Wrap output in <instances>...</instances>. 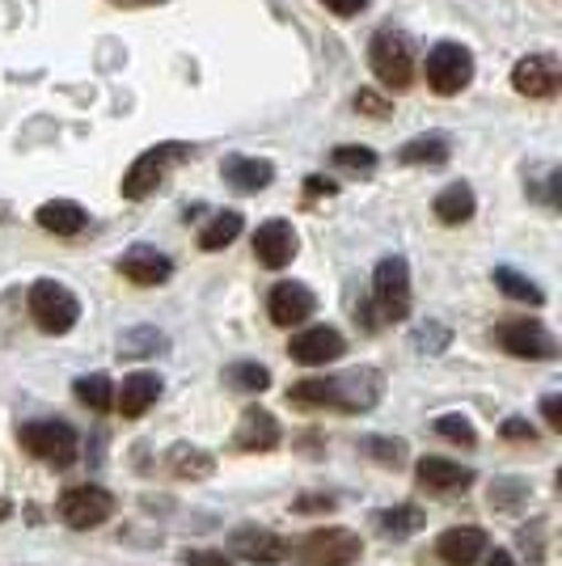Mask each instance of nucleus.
<instances>
[{
    "instance_id": "1",
    "label": "nucleus",
    "mask_w": 562,
    "mask_h": 566,
    "mask_svg": "<svg viewBox=\"0 0 562 566\" xmlns=\"http://www.w3.org/2000/svg\"><path fill=\"white\" fill-rule=\"evenodd\" d=\"M385 394V380L376 368H355L343 377H309L296 380L288 389V401L296 406H330V410H343V415H360V410H373Z\"/></svg>"
},
{
    "instance_id": "2",
    "label": "nucleus",
    "mask_w": 562,
    "mask_h": 566,
    "mask_svg": "<svg viewBox=\"0 0 562 566\" xmlns=\"http://www.w3.org/2000/svg\"><path fill=\"white\" fill-rule=\"evenodd\" d=\"M368 64H373L381 85L406 90L415 81V43L402 30L385 25V30H376L373 39H368Z\"/></svg>"
},
{
    "instance_id": "3",
    "label": "nucleus",
    "mask_w": 562,
    "mask_h": 566,
    "mask_svg": "<svg viewBox=\"0 0 562 566\" xmlns=\"http://www.w3.org/2000/svg\"><path fill=\"white\" fill-rule=\"evenodd\" d=\"M190 157V144H153L148 153H140L136 161H132V169L123 174V182H118V190H123V199H148L153 190L165 182V174L178 166V161H187Z\"/></svg>"
},
{
    "instance_id": "4",
    "label": "nucleus",
    "mask_w": 562,
    "mask_h": 566,
    "mask_svg": "<svg viewBox=\"0 0 562 566\" xmlns=\"http://www.w3.org/2000/svg\"><path fill=\"white\" fill-rule=\"evenodd\" d=\"M18 440H22V449L30 457H39V461H48L55 470H64L76 461V452H81V440H76V431L69 423H60V419H34V423H22L18 427Z\"/></svg>"
},
{
    "instance_id": "5",
    "label": "nucleus",
    "mask_w": 562,
    "mask_h": 566,
    "mask_svg": "<svg viewBox=\"0 0 562 566\" xmlns=\"http://www.w3.org/2000/svg\"><path fill=\"white\" fill-rule=\"evenodd\" d=\"M296 566H352L360 563V554H364V542L355 537L352 528H313L305 542L296 545V549H288Z\"/></svg>"
},
{
    "instance_id": "6",
    "label": "nucleus",
    "mask_w": 562,
    "mask_h": 566,
    "mask_svg": "<svg viewBox=\"0 0 562 566\" xmlns=\"http://www.w3.org/2000/svg\"><path fill=\"white\" fill-rule=\"evenodd\" d=\"M30 317L43 334H69L81 322V301L72 296L64 283L39 280L30 287Z\"/></svg>"
},
{
    "instance_id": "7",
    "label": "nucleus",
    "mask_w": 562,
    "mask_h": 566,
    "mask_svg": "<svg viewBox=\"0 0 562 566\" xmlns=\"http://www.w3.org/2000/svg\"><path fill=\"white\" fill-rule=\"evenodd\" d=\"M423 72H427L431 94H440V97L461 94L469 81H473V51L461 48V43H436V48L427 51Z\"/></svg>"
},
{
    "instance_id": "8",
    "label": "nucleus",
    "mask_w": 562,
    "mask_h": 566,
    "mask_svg": "<svg viewBox=\"0 0 562 566\" xmlns=\"http://www.w3.org/2000/svg\"><path fill=\"white\" fill-rule=\"evenodd\" d=\"M373 301L385 322H406V313H410V266H406L402 254H389V259L376 262Z\"/></svg>"
},
{
    "instance_id": "9",
    "label": "nucleus",
    "mask_w": 562,
    "mask_h": 566,
    "mask_svg": "<svg viewBox=\"0 0 562 566\" xmlns=\"http://www.w3.org/2000/svg\"><path fill=\"white\" fill-rule=\"evenodd\" d=\"M60 516L69 528H97V524H106V520L115 516V495L106 491V486H69L64 495H60Z\"/></svg>"
},
{
    "instance_id": "10",
    "label": "nucleus",
    "mask_w": 562,
    "mask_h": 566,
    "mask_svg": "<svg viewBox=\"0 0 562 566\" xmlns=\"http://www.w3.org/2000/svg\"><path fill=\"white\" fill-rule=\"evenodd\" d=\"M495 343L508 355H516V359H554L559 355L554 334L545 331L541 322H529V317H512V322L495 326Z\"/></svg>"
},
{
    "instance_id": "11",
    "label": "nucleus",
    "mask_w": 562,
    "mask_h": 566,
    "mask_svg": "<svg viewBox=\"0 0 562 566\" xmlns=\"http://www.w3.org/2000/svg\"><path fill=\"white\" fill-rule=\"evenodd\" d=\"M229 549H233V558L250 566H280L288 558V542H283L280 533H271V528H258V524L233 528Z\"/></svg>"
},
{
    "instance_id": "12",
    "label": "nucleus",
    "mask_w": 562,
    "mask_h": 566,
    "mask_svg": "<svg viewBox=\"0 0 562 566\" xmlns=\"http://www.w3.org/2000/svg\"><path fill=\"white\" fill-rule=\"evenodd\" d=\"M347 352V338L334 331V326H305L301 334H292L288 343V355L305 368H322V364H334Z\"/></svg>"
},
{
    "instance_id": "13",
    "label": "nucleus",
    "mask_w": 562,
    "mask_h": 566,
    "mask_svg": "<svg viewBox=\"0 0 562 566\" xmlns=\"http://www.w3.org/2000/svg\"><path fill=\"white\" fill-rule=\"evenodd\" d=\"M313 308H318V296H313V287L296 280H283L271 287V296H267V313H271V322L275 326H301L313 317Z\"/></svg>"
},
{
    "instance_id": "14",
    "label": "nucleus",
    "mask_w": 562,
    "mask_h": 566,
    "mask_svg": "<svg viewBox=\"0 0 562 566\" xmlns=\"http://www.w3.org/2000/svg\"><path fill=\"white\" fill-rule=\"evenodd\" d=\"M562 85V69L554 55H524L512 69V90L520 97H554Z\"/></svg>"
},
{
    "instance_id": "15",
    "label": "nucleus",
    "mask_w": 562,
    "mask_h": 566,
    "mask_svg": "<svg viewBox=\"0 0 562 566\" xmlns=\"http://www.w3.org/2000/svg\"><path fill=\"white\" fill-rule=\"evenodd\" d=\"M296 245H301V237L288 220H267V224H258L254 233V259L267 271H283L288 262L296 259Z\"/></svg>"
},
{
    "instance_id": "16",
    "label": "nucleus",
    "mask_w": 562,
    "mask_h": 566,
    "mask_svg": "<svg viewBox=\"0 0 562 566\" xmlns=\"http://www.w3.org/2000/svg\"><path fill=\"white\" fill-rule=\"evenodd\" d=\"M482 554H487V533L473 528V524L445 528L440 542H436V558L445 566H473V563H482Z\"/></svg>"
},
{
    "instance_id": "17",
    "label": "nucleus",
    "mask_w": 562,
    "mask_h": 566,
    "mask_svg": "<svg viewBox=\"0 0 562 566\" xmlns=\"http://www.w3.org/2000/svg\"><path fill=\"white\" fill-rule=\"evenodd\" d=\"M118 275H127L132 283H140V287H157L174 275V262L165 259L162 250H153V245H132L123 259H118Z\"/></svg>"
},
{
    "instance_id": "18",
    "label": "nucleus",
    "mask_w": 562,
    "mask_h": 566,
    "mask_svg": "<svg viewBox=\"0 0 562 566\" xmlns=\"http://www.w3.org/2000/svg\"><path fill=\"white\" fill-rule=\"evenodd\" d=\"M220 174H225V182L233 190H241V195H258V190H267L275 182V166H271L267 157H241V153L225 157V161H220Z\"/></svg>"
},
{
    "instance_id": "19",
    "label": "nucleus",
    "mask_w": 562,
    "mask_h": 566,
    "mask_svg": "<svg viewBox=\"0 0 562 566\" xmlns=\"http://www.w3.org/2000/svg\"><path fill=\"white\" fill-rule=\"evenodd\" d=\"M233 444L241 452H271L280 444V423H275V415L262 410V406H250V410L241 415V423H237Z\"/></svg>"
},
{
    "instance_id": "20",
    "label": "nucleus",
    "mask_w": 562,
    "mask_h": 566,
    "mask_svg": "<svg viewBox=\"0 0 562 566\" xmlns=\"http://www.w3.org/2000/svg\"><path fill=\"white\" fill-rule=\"evenodd\" d=\"M157 398H162V377L157 373H132V377H123L115 406L123 410V419H140L148 406H157Z\"/></svg>"
},
{
    "instance_id": "21",
    "label": "nucleus",
    "mask_w": 562,
    "mask_h": 566,
    "mask_svg": "<svg viewBox=\"0 0 562 566\" xmlns=\"http://www.w3.org/2000/svg\"><path fill=\"white\" fill-rule=\"evenodd\" d=\"M34 220L55 237H76L90 229V212H85L76 199H48V203L34 212Z\"/></svg>"
},
{
    "instance_id": "22",
    "label": "nucleus",
    "mask_w": 562,
    "mask_h": 566,
    "mask_svg": "<svg viewBox=\"0 0 562 566\" xmlns=\"http://www.w3.org/2000/svg\"><path fill=\"white\" fill-rule=\"evenodd\" d=\"M423 486H431V491H466L469 482H473V470L461 465V461H448V457H419V465H415Z\"/></svg>"
},
{
    "instance_id": "23",
    "label": "nucleus",
    "mask_w": 562,
    "mask_h": 566,
    "mask_svg": "<svg viewBox=\"0 0 562 566\" xmlns=\"http://www.w3.org/2000/svg\"><path fill=\"white\" fill-rule=\"evenodd\" d=\"M431 212H436V220H440V224H448V229H457V224H466V220H473V212H478V199H473V190H469V182H448V187L440 190V195H436Z\"/></svg>"
},
{
    "instance_id": "24",
    "label": "nucleus",
    "mask_w": 562,
    "mask_h": 566,
    "mask_svg": "<svg viewBox=\"0 0 562 566\" xmlns=\"http://www.w3.org/2000/svg\"><path fill=\"white\" fill-rule=\"evenodd\" d=\"M448 153H452L448 136H440V132H427V136H415V140L402 144L398 161H406V166H445Z\"/></svg>"
},
{
    "instance_id": "25",
    "label": "nucleus",
    "mask_w": 562,
    "mask_h": 566,
    "mask_svg": "<svg viewBox=\"0 0 562 566\" xmlns=\"http://www.w3.org/2000/svg\"><path fill=\"white\" fill-rule=\"evenodd\" d=\"M376 524H381V533H385V537H394V542H402V537H415V533L423 528V507H415V503L385 507V512L376 516Z\"/></svg>"
},
{
    "instance_id": "26",
    "label": "nucleus",
    "mask_w": 562,
    "mask_h": 566,
    "mask_svg": "<svg viewBox=\"0 0 562 566\" xmlns=\"http://www.w3.org/2000/svg\"><path fill=\"white\" fill-rule=\"evenodd\" d=\"M241 212H216L211 216V224L199 233V250H208V254H216V250H225V245H233L237 237H241Z\"/></svg>"
},
{
    "instance_id": "27",
    "label": "nucleus",
    "mask_w": 562,
    "mask_h": 566,
    "mask_svg": "<svg viewBox=\"0 0 562 566\" xmlns=\"http://www.w3.org/2000/svg\"><path fill=\"white\" fill-rule=\"evenodd\" d=\"M165 461H169V470L178 473V478H208V473H216V461H211V452L190 449V444H174Z\"/></svg>"
},
{
    "instance_id": "28",
    "label": "nucleus",
    "mask_w": 562,
    "mask_h": 566,
    "mask_svg": "<svg viewBox=\"0 0 562 566\" xmlns=\"http://www.w3.org/2000/svg\"><path fill=\"white\" fill-rule=\"evenodd\" d=\"M495 283H499V292H503V296H512V301H524V305H545V292H541L529 275L512 271V266H495Z\"/></svg>"
},
{
    "instance_id": "29",
    "label": "nucleus",
    "mask_w": 562,
    "mask_h": 566,
    "mask_svg": "<svg viewBox=\"0 0 562 566\" xmlns=\"http://www.w3.org/2000/svg\"><path fill=\"white\" fill-rule=\"evenodd\" d=\"M72 394L81 398V406H90V410H111V406H115V385H111V377H106V373L76 377Z\"/></svg>"
},
{
    "instance_id": "30",
    "label": "nucleus",
    "mask_w": 562,
    "mask_h": 566,
    "mask_svg": "<svg viewBox=\"0 0 562 566\" xmlns=\"http://www.w3.org/2000/svg\"><path fill=\"white\" fill-rule=\"evenodd\" d=\"M225 380H229L233 389H241V394H262V389L271 385V373H267L262 364H254V359H237V364L225 368Z\"/></svg>"
},
{
    "instance_id": "31",
    "label": "nucleus",
    "mask_w": 562,
    "mask_h": 566,
    "mask_svg": "<svg viewBox=\"0 0 562 566\" xmlns=\"http://www.w3.org/2000/svg\"><path fill=\"white\" fill-rule=\"evenodd\" d=\"M165 352V334L157 326H136L118 338V355H132V359H144V355Z\"/></svg>"
},
{
    "instance_id": "32",
    "label": "nucleus",
    "mask_w": 562,
    "mask_h": 566,
    "mask_svg": "<svg viewBox=\"0 0 562 566\" xmlns=\"http://www.w3.org/2000/svg\"><path fill=\"white\" fill-rule=\"evenodd\" d=\"M364 452L373 457L376 465H385V470H402V465H406V440H389V436H368V440H364Z\"/></svg>"
},
{
    "instance_id": "33",
    "label": "nucleus",
    "mask_w": 562,
    "mask_h": 566,
    "mask_svg": "<svg viewBox=\"0 0 562 566\" xmlns=\"http://www.w3.org/2000/svg\"><path fill=\"white\" fill-rule=\"evenodd\" d=\"M448 326H440V322H423L419 331L410 334V343H415V352H423V355H440L448 347Z\"/></svg>"
},
{
    "instance_id": "34",
    "label": "nucleus",
    "mask_w": 562,
    "mask_h": 566,
    "mask_svg": "<svg viewBox=\"0 0 562 566\" xmlns=\"http://www.w3.org/2000/svg\"><path fill=\"white\" fill-rule=\"evenodd\" d=\"M334 166L368 174V169H376V153L373 148H364V144H339V148H334Z\"/></svg>"
},
{
    "instance_id": "35",
    "label": "nucleus",
    "mask_w": 562,
    "mask_h": 566,
    "mask_svg": "<svg viewBox=\"0 0 562 566\" xmlns=\"http://www.w3.org/2000/svg\"><path fill=\"white\" fill-rule=\"evenodd\" d=\"M436 431H440V436H445V440H452V444H473V440H478V431H473V423H469L466 415H440V419H436Z\"/></svg>"
},
{
    "instance_id": "36",
    "label": "nucleus",
    "mask_w": 562,
    "mask_h": 566,
    "mask_svg": "<svg viewBox=\"0 0 562 566\" xmlns=\"http://www.w3.org/2000/svg\"><path fill=\"white\" fill-rule=\"evenodd\" d=\"M355 111H364V115H373V118H385L389 115V102L381 94H373V90H360V94H355Z\"/></svg>"
},
{
    "instance_id": "37",
    "label": "nucleus",
    "mask_w": 562,
    "mask_h": 566,
    "mask_svg": "<svg viewBox=\"0 0 562 566\" xmlns=\"http://www.w3.org/2000/svg\"><path fill=\"white\" fill-rule=\"evenodd\" d=\"M183 563L187 566H233L225 554H211V549H187V554H183Z\"/></svg>"
},
{
    "instance_id": "38",
    "label": "nucleus",
    "mask_w": 562,
    "mask_h": 566,
    "mask_svg": "<svg viewBox=\"0 0 562 566\" xmlns=\"http://www.w3.org/2000/svg\"><path fill=\"white\" fill-rule=\"evenodd\" d=\"M330 507H334V499L330 495H305L292 503V512H330Z\"/></svg>"
},
{
    "instance_id": "39",
    "label": "nucleus",
    "mask_w": 562,
    "mask_h": 566,
    "mask_svg": "<svg viewBox=\"0 0 562 566\" xmlns=\"http://www.w3.org/2000/svg\"><path fill=\"white\" fill-rule=\"evenodd\" d=\"M330 13H339V18H355L360 9H368V0H322Z\"/></svg>"
},
{
    "instance_id": "40",
    "label": "nucleus",
    "mask_w": 562,
    "mask_h": 566,
    "mask_svg": "<svg viewBox=\"0 0 562 566\" xmlns=\"http://www.w3.org/2000/svg\"><path fill=\"white\" fill-rule=\"evenodd\" d=\"M541 415H545V423L554 427V431H562V401H559V394H550V398L541 401Z\"/></svg>"
},
{
    "instance_id": "41",
    "label": "nucleus",
    "mask_w": 562,
    "mask_h": 566,
    "mask_svg": "<svg viewBox=\"0 0 562 566\" xmlns=\"http://www.w3.org/2000/svg\"><path fill=\"white\" fill-rule=\"evenodd\" d=\"M503 436H508V440H538V431L524 423V419H508V423H503Z\"/></svg>"
},
{
    "instance_id": "42",
    "label": "nucleus",
    "mask_w": 562,
    "mask_h": 566,
    "mask_svg": "<svg viewBox=\"0 0 562 566\" xmlns=\"http://www.w3.org/2000/svg\"><path fill=\"white\" fill-rule=\"evenodd\" d=\"M482 558H487V566H520L508 549H491V554H482Z\"/></svg>"
},
{
    "instance_id": "43",
    "label": "nucleus",
    "mask_w": 562,
    "mask_h": 566,
    "mask_svg": "<svg viewBox=\"0 0 562 566\" xmlns=\"http://www.w3.org/2000/svg\"><path fill=\"white\" fill-rule=\"evenodd\" d=\"M309 182V195H334V182H326V178H305Z\"/></svg>"
},
{
    "instance_id": "44",
    "label": "nucleus",
    "mask_w": 562,
    "mask_h": 566,
    "mask_svg": "<svg viewBox=\"0 0 562 566\" xmlns=\"http://www.w3.org/2000/svg\"><path fill=\"white\" fill-rule=\"evenodd\" d=\"M111 4H123V9H148V4H162V0H111Z\"/></svg>"
},
{
    "instance_id": "45",
    "label": "nucleus",
    "mask_w": 562,
    "mask_h": 566,
    "mask_svg": "<svg viewBox=\"0 0 562 566\" xmlns=\"http://www.w3.org/2000/svg\"><path fill=\"white\" fill-rule=\"evenodd\" d=\"M9 516H13V503L0 495V520H9Z\"/></svg>"
}]
</instances>
